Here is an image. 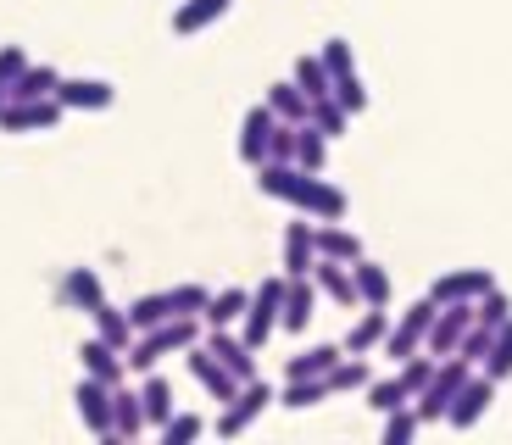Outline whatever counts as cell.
<instances>
[{
	"instance_id": "6da1fadb",
	"label": "cell",
	"mask_w": 512,
	"mask_h": 445,
	"mask_svg": "<svg viewBox=\"0 0 512 445\" xmlns=\"http://www.w3.org/2000/svg\"><path fill=\"white\" fill-rule=\"evenodd\" d=\"M195 340H201V318H167V323H156V329H140L134 340H128L123 368H128V373H151L162 356L190 351Z\"/></svg>"
},
{
	"instance_id": "7a4b0ae2",
	"label": "cell",
	"mask_w": 512,
	"mask_h": 445,
	"mask_svg": "<svg viewBox=\"0 0 512 445\" xmlns=\"http://www.w3.org/2000/svg\"><path fill=\"white\" fill-rule=\"evenodd\" d=\"M273 395H279V390H273L262 373H256V379H245L240 390H234V401H223V412H218V440H240V434L273 407Z\"/></svg>"
},
{
	"instance_id": "3957f363",
	"label": "cell",
	"mask_w": 512,
	"mask_h": 445,
	"mask_svg": "<svg viewBox=\"0 0 512 445\" xmlns=\"http://www.w3.org/2000/svg\"><path fill=\"white\" fill-rule=\"evenodd\" d=\"M279 301H284V279H262L251 290V301H245V312H240V340L251 345V351H262V345L273 340V329H279Z\"/></svg>"
},
{
	"instance_id": "277c9868",
	"label": "cell",
	"mask_w": 512,
	"mask_h": 445,
	"mask_svg": "<svg viewBox=\"0 0 512 445\" xmlns=\"http://www.w3.org/2000/svg\"><path fill=\"white\" fill-rule=\"evenodd\" d=\"M490 401H496V379H485V373H468V379H462L457 384V395H451V407H446V423H451V429H457V434H468V429H474V423L479 418H485V412H490Z\"/></svg>"
},
{
	"instance_id": "5b68a950",
	"label": "cell",
	"mask_w": 512,
	"mask_h": 445,
	"mask_svg": "<svg viewBox=\"0 0 512 445\" xmlns=\"http://www.w3.org/2000/svg\"><path fill=\"white\" fill-rule=\"evenodd\" d=\"M62 106L56 95H39V101H6L0 106V134H45V128L62 123Z\"/></svg>"
},
{
	"instance_id": "8992f818",
	"label": "cell",
	"mask_w": 512,
	"mask_h": 445,
	"mask_svg": "<svg viewBox=\"0 0 512 445\" xmlns=\"http://www.w3.org/2000/svg\"><path fill=\"white\" fill-rule=\"evenodd\" d=\"M468 323H474V301H446L435 318H429V329H423V351L435 356V362H440V356H451Z\"/></svg>"
},
{
	"instance_id": "52a82bcc",
	"label": "cell",
	"mask_w": 512,
	"mask_h": 445,
	"mask_svg": "<svg viewBox=\"0 0 512 445\" xmlns=\"http://www.w3.org/2000/svg\"><path fill=\"white\" fill-rule=\"evenodd\" d=\"M73 401H78V423L95 434V440H112V384H101V379H78V390H73Z\"/></svg>"
},
{
	"instance_id": "ba28073f",
	"label": "cell",
	"mask_w": 512,
	"mask_h": 445,
	"mask_svg": "<svg viewBox=\"0 0 512 445\" xmlns=\"http://www.w3.org/2000/svg\"><path fill=\"white\" fill-rule=\"evenodd\" d=\"M56 106L62 112H106V106L117 101V89L106 84V78H56Z\"/></svg>"
},
{
	"instance_id": "9c48e42d",
	"label": "cell",
	"mask_w": 512,
	"mask_h": 445,
	"mask_svg": "<svg viewBox=\"0 0 512 445\" xmlns=\"http://www.w3.org/2000/svg\"><path fill=\"white\" fill-rule=\"evenodd\" d=\"M184 356H190V373H195V384H201V390L212 395L218 407H223V401H234V390H240V379H234V373L223 368V362H218V356H212V351H206L201 340H195V345H190V351H184Z\"/></svg>"
},
{
	"instance_id": "30bf717a",
	"label": "cell",
	"mask_w": 512,
	"mask_h": 445,
	"mask_svg": "<svg viewBox=\"0 0 512 445\" xmlns=\"http://www.w3.org/2000/svg\"><path fill=\"white\" fill-rule=\"evenodd\" d=\"M307 178H312V173H301L295 162H256V190L273 195V201H284V206H301Z\"/></svg>"
},
{
	"instance_id": "8fae6325",
	"label": "cell",
	"mask_w": 512,
	"mask_h": 445,
	"mask_svg": "<svg viewBox=\"0 0 512 445\" xmlns=\"http://www.w3.org/2000/svg\"><path fill=\"white\" fill-rule=\"evenodd\" d=\"M295 212H307L312 223H340V217L351 212V201H346V190H334L323 173H312L307 178V190H301V206Z\"/></svg>"
},
{
	"instance_id": "7c38bea8",
	"label": "cell",
	"mask_w": 512,
	"mask_h": 445,
	"mask_svg": "<svg viewBox=\"0 0 512 445\" xmlns=\"http://www.w3.org/2000/svg\"><path fill=\"white\" fill-rule=\"evenodd\" d=\"M307 279L318 284V295H323V301L346 306V312H351V306H362V301H357V284H351V262H329V256H318Z\"/></svg>"
},
{
	"instance_id": "4fadbf2b",
	"label": "cell",
	"mask_w": 512,
	"mask_h": 445,
	"mask_svg": "<svg viewBox=\"0 0 512 445\" xmlns=\"http://www.w3.org/2000/svg\"><path fill=\"white\" fill-rule=\"evenodd\" d=\"M206 351H212V356H218V362H223V368H229L234 373V379H256V351H251V345H245L240 340V334H229V329H206Z\"/></svg>"
},
{
	"instance_id": "5bb4252c",
	"label": "cell",
	"mask_w": 512,
	"mask_h": 445,
	"mask_svg": "<svg viewBox=\"0 0 512 445\" xmlns=\"http://www.w3.org/2000/svg\"><path fill=\"white\" fill-rule=\"evenodd\" d=\"M490 284H496V279H490V267H462V273H446V279L429 284V301H435V306H446V301H479Z\"/></svg>"
},
{
	"instance_id": "9a60e30c",
	"label": "cell",
	"mask_w": 512,
	"mask_h": 445,
	"mask_svg": "<svg viewBox=\"0 0 512 445\" xmlns=\"http://www.w3.org/2000/svg\"><path fill=\"white\" fill-rule=\"evenodd\" d=\"M318 312V284L312 279H284V301H279V329L301 334Z\"/></svg>"
},
{
	"instance_id": "2e32d148",
	"label": "cell",
	"mask_w": 512,
	"mask_h": 445,
	"mask_svg": "<svg viewBox=\"0 0 512 445\" xmlns=\"http://www.w3.org/2000/svg\"><path fill=\"white\" fill-rule=\"evenodd\" d=\"M312 262H318V240H312V217L284 229V279H307Z\"/></svg>"
},
{
	"instance_id": "e0dca14e",
	"label": "cell",
	"mask_w": 512,
	"mask_h": 445,
	"mask_svg": "<svg viewBox=\"0 0 512 445\" xmlns=\"http://www.w3.org/2000/svg\"><path fill=\"white\" fill-rule=\"evenodd\" d=\"M268 134H273V112L256 101L251 112L240 117V162H245V167L268 162Z\"/></svg>"
},
{
	"instance_id": "ac0fdd59",
	"label": "cell",
	"mask_w": 512,
	"mask_h": 445,
	"mask_svg": "<svg viewBox=\"0 0 512 445\" xmlns=\"http://www.w3.org/2000/svg\"><path fill=\"white\" fill-rule=\"evenodd\" d=\"M78 368L90 373V379H101V384H123L128 379V368H123V351H112L106 340H84L78 345Z\"/></svg>"
},
{
	"instance_id": "d6986e66",
	"label": "cell",
	"mask_w": 512,
	"mask_h": 445,
	"mask_svg": "<svg viewBox=\"0 0 512 445\" xmlns=\"http://www.w3.org/2000/svg\"><path fill=\"white\" fill-rule=\"evenodd\" d=\"M140 434H145L140 390H128V384H112V440H140Z\"/></svg>"
},
{
	"instance_id": "ffe728a7",
	"label": "cell",
	"mask_w": 512,
	"mask_h": 445,
	"mask_svg": "<svg viewBox=\"0 0 512 445\" xmlns=\"http://www.w3.org/2000/svg\"><path fill=\"white\" fill-rule=\"evenodd\" d=\"M234 0H184L179 12H173V34H206V28L218 23V17H229Z\"/></svg>"
},
{
	"instance_id": "44dd1931",
	"label": "cell",
	"mask_w": 512,
	"mask_h": 445,
	"mask_svg": "<svg viewBox=\"0 0 512 445\" xmlns=\"http://www.w3.org/2000/svg\"><path fill=\"white\" fill-rule=\"evenodd\" d=\"M384 329H390V312H384V306H368V312H362V318L351 323V334H346V345H340V351H346V356H368V351H379Z\"/></svg>"
},
{
	"instance_id": "7402d4cb",
	"label": "cell",
	"mask_w": 512,
	"mask_h": 445,
	"mask_svg": "<svg viewBox=\"0 0 512 445\" xmlns=\"http://www.w3.org/2000/svg\"><path fill=\"white\" fill-rule=\"evenodd\" d=\"M95 301H106L101 273H95V267H67V279H62V306H73V312H90Z\"/></svg>"
},
{
	"instance_id": "603a6c76",
	"label": "cell",
	"mask_w": 512,
	"mask_h": 445,
	"mask_svg": "<svg viewBox=\"0 0 512 445\" xmlns=\"http://www.w3.org/2000/svg\"><path fill=\"white\" fill-rule=\"evenodd\" d=\"M90 318H95V340H106L112 351H128V340H134V323H128L123 306L95 301V306H90Z\"/></svg>"
},
{
	"instance_id": "cb8c5ba5",
	"label": "cell",
	"mask_w": 512,
	"mask_h": 445,
	"mask_svg": "<svg viewBox=\"0 0 512 445\" xmlns=\"http://www.w3.org/2000/svg\"><path fill=\"white\" fill-rule=\"evenodd\" d=\"M140 407H145V429H162L167 412H173V384L162 373H140Z\"/></svg>"
},
{
	"instance_id": "d4e9b609",
	"label": "cell",
	"mask_w": 512,
	"mask_h": 445,
	"mask_svg": "<svg viewBox=\"0 0 512 445\" xmlns=\"http://www.w3.org/2000/svg\"><path fill=\"white\" fill-rule=\"evenodd\" d=\"M351 284H357V301L362 306H390V273H384L379 262L357 256V262H351Z\"/></svg>"
},
{
	"instance_id": "484cf974",
	"label": "cell",
	"mask_w": 512,
	"mask_h": 445,
	"mask_svg": "<svg viewBox=\"0 0 512 445\" xmlns=\"http://www.w3.org/2000/svg\"><path fill=\"white\" fill-rule=\"evenodd\" d=\"M334 362H340V345H307L284 362V379H323Z\"/></svg>"
},
{
	"instance_id": "4316f807",
	"label": "cell",
	"mask_w": 512,
	"mask_h": 445,
	"mask_svg": "<svg viewBox=\"0 0 512 445\" xmlns=\"http://www.w3.org/2000/svg\"><path fill=\"white\" fill-rule=\"evenodd\" d=\"M301 173H323L329 167V140H323L312 123H295V156H290Z\"/></svg>"
},
{
	"instance_id": "83f0119b",
	"label": "cell",
	"mask_w": 512,
	"mask_h": 445,
	"mask_svg": "<svg viewBox=\"0 0 512 445\" xmlns=\"http://www.w3.org/2000/svg\"><path fill=\"white\" fill-rule=\"evenodd\" d=\"M312 240H318V256H329V262H357V256H368L357 234L340 229V223H323V229H312Z\"/></svg>"
},
{
	"instance_id": "f1b7e54d",
	"label": "cell",
	"mask_w": 512,
	"mask_h": 445,
	"mask_svg": "<svg viewBox=\"0 0 512 445\" xmlns=\"http://www.w3.org/2000/svg\"><path fill=\"white\" fill-rule=\"evenodd\" d=\"M56 78H62L56 67H45V62L34 67V62H28L23 73L6 84V101H39V95H51V89H56Z\"/></svg>"
},
{
	"instance_id": "f546056e",
	"label": "cell",
	"mask_w": 512,
	"mask_h": 445,
	"mask_svg": "<svg viewBox=\"0 0 512 445\" xmlns=\"http://www.w3.org/2000/svg\"><path fill=\"white\" fill-rule=\"evenodd\" d=\"M245 301H251V290H218V295H206L201 323H206V329H229V323H240Z\"/></svg>"
},
{
	"instance_id": "4dcf8cb0",
	"label": "cell",
	"mask_w": 512,
	"mask_h": 445,
	"mask_svg": "<svg viewBox=\"0 0 512 445\" xmlns=\"http://www.w3.org/2000/svg\"><path fill=\"white\" fill-rule=\"evenodd\" d=\"M262 106H268L279 123H307V95H301L290 78H284V84H273L268 95H262Z\"/></svg>"
},
{
	"instance_id": "1f68e13d",
	"label": "cell",
	"mask_w": 512,
	"mask_h": 445,
	"mask_svg": "<svg viewBox=\"0 0 512 445\" xmlns=\"http://www.w3.org/2000/svg\"><path fill=\"white\" fill-rule=\"evenodd\" d=\"M123 312H128V323H134V334H140V329H156V323L173 318V301H167V290H151V295H140V301H128Z\"/></svg>"
},
{
	"instance_id": "d6a6232c",
	"label": "cell",
	"mask_w": 512,
	"mask_h": 445,
	"mask_svg": "<svg viewBox=\"0 0 512 445\" xmlns=\"http://www.w3.org/2000/svg\"><path fill=\"white\" fill-rule=\"evenodd\" d=\"M479 373H485V379H496V384L512 379V318L496 329V340H490V351H485V362H479Z\"/></svg>"
},
{
	"instance_id": "836d02e7",
	"label": "cell",
	"mask_w": 512,
	"mask_h": 445,
	"mask_svg": "<svg viewBox=\"0 0 512 445\" xmlns=\"http://www.w3.org/2000/svg\"><path fill=\"white\" fill-rule=\"evenodd\" d=\"M323 379H329V395H346V390H368L373 373H368V362H362V356H346V351H340V362H334Z\"/></svg>"
},
{
	"instance_id": "e575fe53",
	"label": "cell",
	"mask_w": 512,
	"mask_h": 445,
	"mask_svg": "<svg viewBox=\"0 0 512 445\" xmlns=\"http://www.w3.org/2000/svg\"><path fill=\"white\" fill-rule=\"evenodd\" d=\"M323 395H329V379H284V390L273 395V401L290 407V412H307V407H318Z\"/></svg>"
},
{
	"instance_id": "d590c367",
	"label": "cell",
	"mask_w": 512,
	"mask_h": 445,
	"mask_svg": "<svg viewBox=\"0 0 512 445\" xmlns=\"http://www.w3.org/2000/svg\"><path fill=\"white\" fill-rule=\"evenodd\" d=\"M307 123L318 128L323 140H340V134L351 128V117L334 106V95H318V101H307Z\"/></svg>"
},
{
	"instance_id": "8d00e7d4",
	"label": "cell",
	"mask_w": 512,
	"mask_h": 445,
	"mask_svg": "<svg viewBox=\"0 0 512 445\" xmlns=\"http://www.w3.org/2000/svg\"><path fill=\"white\" fill-rule=\"evenodd\" d=\"M290 84L307 95V101H318V95H329V67L318 62V56H295L290 67Z\"/></svg>"
},
{
	"instance_id": "74e56055",
	"label": "cell",
	"mask_w": 512,
	"mask_h": 445,
	"mask_svg": "<svg viewBox=\"0 0 512 445\" xmlns=\"http://www.w3.org/2000/svg\"><path fill=\"white\" fill-rule=\"evenodd\" d=\"M329 95H334V106H340L346 117L368 112V89H362V78H357V73H340V78H329Z\"/></svg>"
},
{
	"instance_id": "f35d334b",
	"label": "cell",
	"mask_w": 512,
	"mask_h": 445,
	"mask_svg": "<svg viewBox=\"0 0 512 445\" xmlns=\"http://www.w3.org/2000/svg\"><path fill=\"white\" fill-rule=\"evenodd\" d=\"M407 401H412V395H407V384H401V379H368V407L379 412V418H384V412H396V407H407Z\"/></svg>"
},
{
	"instance_id": "ab89813d",
	"label": "cell",
	"mask_w": 512,
	"mask_h": 445,
	"mask_svg": "<svg viewBox=\"0 0 512 445\" xmlns=\"http://www.w3.org/2000/svg\"><path fill=\"white\" fill-rule=\"evenodd\" d=\"M156 434H162V445H190V440H201V434H206V423L195 418V412H167V423Z\"/></svg>"
},
{
	"instance_id": "60d3db41",
	"label": "cell",
	"mask_w": 512,
	"mask_h": 445,
	"mask_svg": "<svg viewBox=\"0 0 512 445\" xmlns=\"http://www.w3.org/2000/svg\"><path fill=\"white\" fill-rule=\"evenodd\" d=\"M490 340H496V329H485V323H468V329H462V340H457V351H451V356H462L468 368H479V362H485V351H490Z\"/></svg>"
},
{
	"instance_id": "b9f144b4",
	"label": "cell",
	"mask_w": 512,
	"mask_h": 445,
	"mask_svg": "<svg viewBox=\"0 0 512 445\" xmlns=\"http://www.w3.org/2000/svg\"><path fill=\"white\" fill-rule=\"evenodd\" d=\"M507 318H512V301L496 290V284H490V290L474 301V323H485V329H501Z\"/></svg>"
},
{
	"instance_id": "7bdbcfd3",
	"label": "cell",
	"mask_w": 512,
	"mask_h": 445,
	"mask_svg": "<svg viewBox=\"0 0 512 445\" xmlns=\"http://www.w3.org/2000/svg\"><path fill=\"white\" fill-rule=\"evenodd\" d=\"M418 429H423V423H418V412H412V401H407V407H396V412H384V445H407Z\"/></svg>"
},
{
	"instance_id": "ee69618b",
	"label": "cell",
	"mask_w": 512,
	"mask_h": 445,
	"mask_svg": "<svg viewBox=\"0 0 512 445\" xmlns=\"http://www.w3.org/2000/svg\"><path fill=\"white\" fill-rule=\"evenodd\" d=\"M206 284H173L167 290V301H173V318H201V306H206Z\"/></svg>"
},
{
	"instance_id": "f6af8a7d",
	"label": "cell",
	"mask_w": 512,
	"mask_h": 445,
	"mask_svg": "<svg viewBox=\"0 0 512 445\" xmlns=\"http://www.w3.org/2000/svg\"><path fill=\"white\" fill-rule=\"evenodd\" d=\"M318 62L329 67V78H340V73H357V56H351V39H323Z\"/></svg>"
},
{
	"instance_id": "bcb514c9",
	"label": "cell",
	"mask_w": 512,
	"mask_h": 445,
	"mask_svg": "<svg viewBox=\"0 0 512 445\" xmlns=\"http://www.w3.org/2000/svg\"><path fill=\"white\" fill-rule=\"evenodd\" d=\"M295 156V123H279L273 117V134H268V162H290Z\"/></svg>"
},
{
	"instance_id": "7dc6e473",
	"label": "cell",
	"mask_w": 512,
	"mask_h": 445,
	"mask_svg": "<svg viewBox=\"0 0 512 445\" xmlns=\"http://www.w3.org/2000/svg\"><path fill=\"white\" fill-rule=\"evenodd\" d=\"M435 312H440V306L429 301V295H423V301H412L407 312H401V329H407V334H418V340H423V329H429V318H435Z\"/></svg>"
},
{
	"instance_id": "c3c4849f",
	"label": "cell",
	"mask_w": 512,
	"mask_h": 445,
	"mask_svg": "<svg viewBox=\"0 0 512 445\" xmlns=\"http://www.w3.org/2000/svg\"><path fill=\"white\" fill-rule=\"evenodd\" d=\"M23 67H28V51H23V45H0V84H12Z\"/></svg>"
},
{
	"instance_id": "681fc988",
	"label": "cell",
	"mask_w": 512,
	"mask_h": 445,
	"mask_svg": "<svg viewBox=\"0 0 512 445\" xmlns=\"http://www.w3.org/2000/svg\"><path fill=\"white\" fill-rule=\"evenodd\" d=\"M0 106H6V84H0Z\"/></svg>"
}]
</instances>
